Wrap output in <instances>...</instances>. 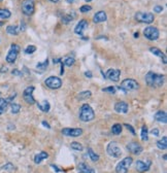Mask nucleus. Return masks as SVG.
Masks as SVG:
<instances>
[{"label": "nucleus", "mask_w": 167, "mask_h": 173, "mask_svg": "<svg viewBox=\"0 0 167 173\" xmlns=\"http://www.w3.org/2000/svg\"><path fill=\"white\" fill-rule=\"evenodd\" d=\"M164 78L165 76L162 74H157L154 72H148L145 75V83L148 84V86L150 87H155V88H160L163 86L164 84Z\"/></svg>", "instance_id": "f257e3e1"}, {"label": "nucleus", "mask_w": 167, "mask_h": 173, "mask_svg": "<svg viewBox=\"0 0 167 173\" xmlns=\"http://www.w3.org/2000/svg\"><path fill=\"white\" fill-rule=\"evenodd\" d=\"M95 118V112L89 104H84L80 109V120L83 122H91Z\"/></svg>", "instance_id": "f03ea898"}, {"label": "nucleus", "mask_w": 167, "mask_h": 173, "mask_svg": "<svg viewBox=\"0 0 167 173\" xmlns=\"http://www.w3.org/2000/svg\"><path fill=\"white\" fill-rule=\"evenodd\" d=\"M106 151L110 157H113V158H120L123 154L122 148L120 147L119 143L116 141H111L108 143V145L106 147Z\"/></svg>", "instance_id": "7ed1b4c3"}, {"label": "nucleus", "mask_w": 167, "mask_h": 173, "mask_svg": "<svg viewBox=\"0 0 167 173\" xmlns=\"http://www.w3.org/2000/svg\"><path fill=\"white\" fill-rule=\"evenodd\" d=\"M137 88H138V84H137L136 81L127 78V80H124L122 81L119 89L124 91V92H131V91H135Z\"/></svg>", "instance_id": "20e7f679"}, {"label": "nucleus", "mask_w": 167, "mask_h": 173, "mask_svg": "<svg viewBox=\"0 0 167 173\" xmlns=\"http://www.w3.org/2000/svg\"><path fill=\"white\" fill-rule=\"evenodd\" d=\"M132 162H133V159L131 157H126L125 159H123L116 167L117 173H127L129 167L131 166Z\"/></svg>", "instance_id": "39448f33"}, {"label": "nucleus", "mask_w": 167, "mask_h": 173, "mask_svg": "<svg viewBox=\"0 0 167 173\" xmlns=\"http://www.w3.org/2000/svg\"><path fill=\"white\" fill-rule=\"evenodd\" d=\"M143 35H145V37L146 39L154 41V40H157L158 38H159L160 33H159V30H158L156 27L149 26V27H146L145 30H143Z\"/></svg>", "instance_id": "423d86ee"}, {"label": "nucleus", "mask_w": 167, "mask_h": 173, "mask_svg": "<svg viewBox=\"0 0 167 173\" xmlns=\"http://www.w3.org/2000/svg\"><path fill=\"white\" fill-rule=\"evenodd\" d=\"M135 19L140 23H145V24H151L154 22L155 17L152 13H143V11H139L135 14Z\"/></svg>", "instance_id": "0eeeda50"}, {"label": "nucleus", "mask_w": 167, "mask_h": 173, "mask_svg": "<svg viewBox=\"0 0 167 173\" xmlns=\"http://www.w3.org/2000/svg\"><path fill=\"white\" fill-rule=\"evenodd\" d=\"M20 53V46L16 45V43H13L10 45V49L8 51V54L6 55V62L7 63H14V61L17 60L18 55Z\"/></svg>", "instance_id": "6e6552de"}, {"label": "nucleus", "mask_w": 167, "mask_h": 173, "mask_svg": "<svg viewBox=\"0 0 167 173\" xmlns=\"http://www.w3.org/2000/svg\"><path fill=\"white\" fill-rule=\"evenodd\" d=\"M45 84L50 89L57 90L62 86V81H61L59 77H57V76H50V77H48L46 80Z\"/></svg>", "instance_id": "1a4fd4ad"}, {"label": "nucleus", "mask_w": 167, "mask_h": 173, "mask_svg": "<svg viewBox=\"0 0 167 173\" xmlns=\"http://www.w3.org/2000/svg\"><path fill=\"white\" fill-rule=\"evenodd\" d=\"M21 8H22L23 14H26V16H31V14H34V10H35V6L32 0H24V1L22 2Z\"/></svg>", "instance_id": "9d476101"}, {"label": "nucleus", "mask_w": 167, "mask_h": 173, "mask_svg": "<svg viewBox=\"0 0 167 173\" xmlns=\"http://www.w3.org/2000/svg\"><path fill=\"white\" fill-rule=\"evenodd\" d=\"M33 91H34V87L30 86L28 88H26L23 92V98L24 100L27 102L28 104H34L35 103V99L33 97Z\"/></svg>", "instance_id": "9b49d317"}, {"label": "nucleus", "mask_w": 167, "mask_h": 173, "mask_svg": "<svg viewBox=\"0 0 167 173\" xmlns=\"http://www.w3.org/2000/svg\"><path fill=\"white\" fill-rule=\"evenodd\" d=\"M62 134L67 137H78L83 134V130L80 128H65L62 130Z\"/></svg>", "instance_id": "f8f14e48"}, {"label": "nucleus", "mask_w": 167, "mask_h": 173, "mask_svg": "<svg viewBox=\"0 0 167 173\" xmlns=\"http://www.w3.org/2000/svg\"><path fill=\"white\" fill-rule=\"evenodd\" d=\"M127 149L130 152H132L133 155H140L142 152V146L139 144V143H137V142H129L128 144H127Z\"/></svg>", "instance_id": "ddd939ff"}, {"label": "nucleus", "mask_w": 167, "mask_h": 173, "mask_svg": "<svg viewBox=\"0 0 167 173\" xmlns=\"http://www.w3.org/2000/svg\"><path fill=\"white\" fill-rule=\"evenodd\" d=\"M120 75H121V71L119 69H108L105 73V76L113 81H118Z\"/></svg>", "instance_id": "4468645a"}, {"label": "nucleus", "mask_w": 167, "mask_h": 173, "mask_svg": "<svg viewBox=\"0 0 167 173\" xmlns=\"http://www.w3.org/2000/svg\"><path fill=\"white\" fill-rule=\"evenodd\" d=\"M152 165V162L151 161H148V162H142V161L140 160H137L136 161V169L137 171L139 172H145L148 171L149 169H150V167Z\"/></svg>", "instance_id": "2eb2a0df"}, {"label": "nucleus", "mask_w": 167, "mask_h": 173, "mask_svg": "<svg viewBox=\"0 0 167 173\" xmlns=\"http://www.w3.org/2000/svg\"><path fill=\"white\" fill-rule=\"evenodd\" d=\"M88 27V22L86 21V20H82V21H80L78 23V25L75 26L74 28V32L78 35H81L82 37H83V33L84 31L86 30Z\"/></svg>", "instance_id": "dca6fc26"}, {"label": "nucleus", "mask_w": 167, "mask_h": 173, "mask_svg": "<svg viewBox=\"0 0 167 173\" xmlns=\"http://www.w3.org/2000/svg\"><path fill=\"white\" fill-rule=\"evenodd\" d=\"M115 110L119 113H127L128 112V104L124 101L117 102L115 104Z\"/></svg>", "instance_id": "f3484780"}, {"label": "nucleus", "mask_w": 167, "mask_h": 173, "mask_svg": "<svg viewBox=\"0 0 167 173\" xmlns=\"http://www.w3.org/2000/svg\"><path fill=\"white\" fill-rule=\"evenodd\" d=\"M150 52L152 53V54H154L155 56H157V57H159L161 60H162L163 64H166L167 63V59H166V56L165 54L161 51L160 49L158 48H150Z\"/></svg>", "instance_id": "a211bd4d"}, {"label": "nucleus", "mask_w": 167, "mask_h": 173, "mask_svg": "<svg viewBox=\"0 0 167 173\" xmlns=\"http://www.w3.org/2000/svg\"><path fill=\"white\" fill-rule=\"evenodd\" d=\"M107 19V16H106V13L103 10H100L98 11V13H96V14L93 18V22L94 23H102V22H105Z\"/></svg>", "instance_id": "6ab92c4d"}, {"label": "nucleus", "mask_w": 167, "mask_h": 173, "mask_svg": "<svg viewBox=\"0 0 167 173\" xmlns=\"http://www.w3.org/2000/svg\"><path fill=\"white\" fill-rule=\"evenodd\" d=\"M155 120L160 123H163V124H166L167 123V114L165 111L163 110H159L155 113Z\"/></svg>", "instance_id": "aec40b11"}, {"label": "nucleus", "mask_w": 167, "mask_h": 173, "mask_svg": "<svg viewBox=\"0 0 167 173\" xmlns=\"http://www.w3.org/2000/svg\"><path fill=\"white\" fill-rule=\"evenodd\" d=\"M78 169L82 173H95V170L86 163H81L78 165Z\"/></svg>", "instance_id": "412c9836"}, {"label": "nucleus", "mask_w": 167, "mask_h": 173, "mask_svg": "<svg viewBox=\"0 0 167 173\" xmlns=\"http://www.w3.org/2000/svg\"><path fill=\"white\" fill-rule=\"evenodd\" d=\"M48 158H49V154H48V152L40 151V152H38V154H37L36 156L34 157V162L36 163V164H39V163L42 162V160L48 159Z\"/></svg>", "instance_id": "4be33fe9"}, {"label": "nucleus", "mask_w": 167, "mask_h": 173, "mask_svg": "<svg viewBox=\"0 0 167 173\" xmlns=\"http://www.w3.org/2000/svg\"><path fill=\"white\" fill-rule=\"evenodd\" d=\"M37 107H38L42 112H49L50 108H51V105H50L48 101H43L42 103H37Z\"/></svg>", "instance_id": "5701e85b"}, {"label": "nucleus", "mask_w": 167, "mask_h": 173, "mask_svg": "<svg viewBox=\"0 0 167 173\" xmlns=\"http://www.w3.org/2000/svg\"><path fill=\"white\" fill-rule=\"evenodd\" d=\"M157 146H158V148L162 149V151H165V149L167 148V137L164 136V137H162V139L158 140Z\"/></svg>", "instance_id": "b1692460"}, {"label": "nucleus", "mask_w": 167, "mask_h": 173, "mask_svg": "<svg viewBox=\"0 0 167 173\" xmlns=\"http://www.w3.org/2000/svg\"><path fill=\"white\" fill-rule=\"evenodd\" d=\"M8 106V102L6 99L4 98H0V114L4 113L7 109Z\"/></svg>", "instance_id": "393cba45"}, {"label": "nucleus", "mask_w": 167, "mask_h": 173, "mask_svg": "<svg viewBox=\"0 0 167 173\" xmlns=\"http://www.w3.org/2000/svg\"><path fill=\"white\" fill-rule=\"evenodd\" d=\"M91 95H92V93H91L90 91H84V92H81L78 94L77 98L78 100H86V99L91 97Z\"/></svg>", "instance_id": "a878e982"}, {"label": "nucleus", "mask_w": 167, "mask_h": 173, "mask_svg": "<svg viewBox=\"0 0 167 173\" xmlns=\"http://www.w3.org/2000/svg\"><path fill=\"white\" fill-rule=\"evenodd\" d=\"M6 32L10 35H17L19 33V28L14 25H10L6 27Z\"/></svg>", "instance_id": "bb28decb"}, {"label": "nucleus", "mask_w": 167, "mask_h": 173, "mask_svg": "<svg viewBox=\"0 0 167 173\" xmlns=\"http://www.w3.org/2000/svg\"><path fill=\"white\" fill-rule=\"evenodd\" d=\"M88 155L90 156L91 160H92L93 162H97V161H99V156L91 147L88 148Z\"/></svg>", "instance_id": "cd10ccee"}, {"label": "nucleus", "mask_w": 167, "mask_h": 173, "mask_svg": "<svg viewBox=\"0 0 167 173\" xmlns=\"http://www.w3.org/2000/svg\"><path fill=\"white\" fill-rule=\"evenodd\" d=\"M11 13L6 8H0V19H8L10 18Z\"/></svg>", "instance_id": "c85d7f7f"}, {"label": "nucleus", "mask_w": 167, "mask_h": 173, "mask_svg": "<svg viewBox=\"0 0 167 173\" xmlns=\"http://www.w3.org/2000/svg\"><path fill=\"white\" fill-rule=\"evenodd\" d=\"M111 132H113V134H115V135H119V134H121L122 125L121 124H115L113 127H111Z\"/></svg>", "instance_id": "c756f323"}, {"label": "nucleus", "mask_w": 167, "mask_h": 173, "mask_svg": "<svg viewBox=\"0 0 167 173\" xmlns=\"http://www.w3.org/2000/svg\"><path fill=\"white\" fill-rule=\"evenodd\" d=\"M48 65H49V60L46 59V60L43 61V62L37 64L36 68L38 69V70H40V71H45V70L46 69V67H48Z\"/></svg>", "instance_id": "7c9ffc66"}, {"label": "nucleus", "mask_w": 167, "mask_h": 173, "mask_svg": "<svg viewBox=\"0 0 167 173\" xmlns=\"http://www.w3.org/2000/svg\"><path fill=\"white\" fill-rule=\"evenodd\" d=\"M149 132H148V127L146 126H143L141 128V139L143 141H148L149 140V136H148Z\"/></svg>", "instance_id": "2f4dec72"}, {"label": "nucleus", "mask_w": 167, "mask_h": 173, "mask_svg": "<svg viewBox=\"0 0 167 173\" xmlns=\"http://www.w3.org/2000/svg\"><path fill=\"white\" fill-rule=\"evenodd\" d=\"M70 146H71L72 149H74V151H83V148H84L83 145H82L80 142H77V141L70 143Z\"/></svg>", "instance_id": "473e14b6"}, {"label": "nucleus", "mask_w": 167, "mask_h": 173, "mask_svg": "<svg viewBox=\"0 0 167 173\" xmlns=\"http://www.w3.org/2000/svg\"><path fill=\"white\" fill-rule=\"evenodd\" d=\"M10 108H11V112L16 114V113L19 112L20 110H21V105L18 104V103H11Z\"/></svg>", "instance_id": "72a5a7b5"}, {"label": "nucleus", "mask_w": 167, "mask_h": 173, "mask_svg": "<svg viewBox=\"0 0 167 173\" xmlns=\"http://www.w3.org/2000/svg\"><path fill=\"white\" fill-rule=\"evenodd\" d=\"M74 62H75V60L73 59V58H71V57H69V58H66L65 60H64V62H63V64L65 66H68V67H71L73 64H74Z\"/></svg>", "instance_id": "f704fd0d"}, {"label": "nucleus", "mask_w": 167, "mask_h": 173, "mask_svg": "<svg viewBox=\"0 0 167 173\" xmlns=\"http://www.w3.org/2000/svg\"><path fill=\"white\" fill-rule=\"evenodd\" d=\"M36 51V46L35 45H28L27 48L25 49V54L26 55H31Z\"/></svg>", "instance_id": "c9c22d12"}, {"label": "nucleus", "mask_w": 167, "mask_h": 173, "mask_svg": "<svg viewBox=\"0 0 167 173\" xmlns=\"http://www.w3.org/2000/svg\"><path fill=\"white\" fill-rule=\"evenodd\" d=\"M73 18H74V16L71 17V14H66V16H64L62 18V23H64V24H68L70 21H72Z\"/></svg>", "instance_id": "e433bc0d"}, {"label": "nucleus", "mask_w": 167, "mask_h": 173, "mask_svg": "<svg viewBox=\"0 0 167 173\" xmlns=\"http://www.w3.org/2000/svg\"><path fill=\"white\" fill-rule=\"evenodd\" d=\"M91 10H92V7L90 6V5H83V6H81V8H80V10H81V13H83V14H85V13H88V11H90Z\"/></svg>", "instance_id": "4c0bfd02"}, {"label": "nucleus", "mask_w": 167, "mask_h": 173, "mask_svg": "<svg viewBox=\"0 0 167 173\" xmlns=\"http://www.w3.org/2000/svg\"><path fill=\"white\" fill-rule=\"evenodd\" d=\"M103 92H107V93H111V94H115L116 91H117V88L116 87H108V88H105V89H102Z\"/></svg>", "instance_id": "58836bf2"}, {"label": "nucleus", "mask_w": 167, "mask_h": 173, "mask_svg": "<svg viewBox=\"0 0 167 173\" xmlns=\"http://www.w3.org/2000/svg\"><path fill=\"white\" fill-rule=\"evenodd\" d=\"M14 168V167L13 166V164H10V163H8V164H6L5 166L2 167V169H3V170H6V171H10V170H13Z\"/></svg>", "instance_id": "ea45409f"}, {"label": "nucleus", "mask_w": 167, "mask_h": 173, "mask_svg": "<svg viewBox=\"0 0 167 173\" xmlns=\"http://www.w3.org/2000/svg\"><path fill=\"white\" fill-rule=\"evenodd\" d=\"M162 10H163V7L161 6V5H156V6L154 7L155 13H162Z\"/></svg>", "instance_id": "a19ab883"}, {"label": "nucleus", "mask_w": 167, "mask_h": 173, "mask_svg": "<svg viewBox=\"0 0 167 173\" xmlns=\"http://www.w3.org/2000/svg\"><path fill=\"white\" fill-rule=\"evenodd\" d=\"M125 127H127V129L131 132V133L133 134V135H134V134H135V131H134V129H133L132 126H130V125H128V124H125Z\"/></svg>", "instance_id": "79ce46f5"}, {"label": "nucleus", "mask_w": 167, "mask_h": 173, "mask_svg": "<svg viewBox=\"0 0 167 173\" xmlns=\"http://www.w3.org/2000/svg\"><path fill=\"white\" fill-rule=\"evenodd\" d=\"M151 133L153 134L154 136H159V130H158V129H153V130L151 131Z\"/></svg>", "instance_id": "37998d69"}, {"label": "nucleus", "mask_w": 167, "mask_h": 173, "mask_svg": "<svg viewBox=\"0 0 167 173\" xmlns=\"http://www.w3.org/2000/svg\"><path fill=\"white\" fill-rule=\"evenodd\" d=\"M11 73H13L14 75H22V72L18 69H14L13 71H11Z\"/></svg>", "instance_id": "c03bdc74"}, {"label": "nucleus", "mask_w": 167, "mask_h": 173, "mask_svg": "<svg viewBox=\"0 0 167 173\" xmlns=\"http://www.w3.org/2000/svg\"><path fill=\"white\" fill-rule=\"evenodd\" d=\"M52 167H53V168H54L55 170H56V171H57V172H62L63 171V170H60L59 168H58V167L57 166H55V165H53V164H52V165H51Z\"/></svg>", "instance_id": "a18cd8bd"}, {"label": "nucleus", "mask_w": 167, "mask_h": 173, "mask_svg": "<svg viewBox=\"0 0 167 173\" xmlns=\"http://www.w3.org/2000/svg\"><path fill=\"white\" fill-rule=\"evenodd\" d=\"M42 125L45 126V127L48 128V129H51V126H50V125H49V123H46V121H43V122H42Z\"/></svg>", "instance_id": "49530a36"}, {"label": "nucleus", "mask_w": 167, "mask_h": 173, "mask_svg": "<svg viewBox=\"0 0 167 173\" xmlns=\"http://www.w3.org/2000/svg\"><path fill=\"white\" fill-rule=\"evenodd\" d=\"M85 75H86L87 77L91 78V77H92V72H90V71H87L86 73H85Z\"/></svg>", "instance_id": "de8ad7c7"}, {"label": "nucleus", "mask_w": 167, "mask_h": 173, "mask_svg": "<svg viewBox=\"0 0 167 173\" xmlns=\"http://www.w3.org/2000/svg\"><path fill=\"white\" fill-rule=\"evenodd\" d=\"M67 2H68V3H73V2L75 1V0H66Z\"/></svg>", "instance_id": "09e8293b"}, {"label": "nucleus", "mask_w": 167, "mask_h": 173, "mask_svg": "<svg viewBox=\"0 0 167 173\" xmlns=\"http://www.w3.org/2000/svg\"><path fill=\"white\" fill-rule=\"evenodd\" d=\"M51 2H54V3H56V2H58V1H60V0H50Z\"/></svg>", "instance_id": "8fccbe9b"}, {"label": "nucleus", "mask_w": 167, "mask_h": 173, "mask_svg": "<svg viewBox=\"0 0 167 173\" xmlns=\"http://www.w3.org/2000/svg\"><path fill=\"white\" fill-rule=\"evenodd\" d=\"M3 25H4V22L0 21V27H1V26H3Z\"/></svg>", "instance_id": "3c124183"}, {"label": "nucleus", "mask_w": 167, "mask_h": 173, "mask_svg": "<svg viewBox=\"0 0 167 173\" xmlns=\"http://www.w3.org/2000/svg\"><path fill=\"white\" fill-rule=\"evenodd\" d=\"M138 33H134V37H135V38H137V37H138Z\"/></svg>", "instance_id": "603ef678"}, {"label": "nucleus", "mask_w": 167, "mask_h": 173, "mask_svg": "<svg viewBox=\"0 0 167 173\" xmlns=\"http://www.w3.org/2000/svg\"><path fill=\"white\" fill-rule=\"evenodd\" d=\"M85 1H87V2H91V1H93V0H85Z\"/></svg>", "instance_id": "864d4df0"}, {"label": "nucleus", "mask_w": 167, "mask_h": 173, "mask_svg": "<svg viewBox=\"0 0 167 173\" xmlns=\"http://www.w3.org/2000/svg\"><path fill=\"white\" fill-rule=\"evenodd\" d=\"M0 1H2V0H0Z\"/></svg>", "instance_id": "5fc2aeb1"}]
</instances>
